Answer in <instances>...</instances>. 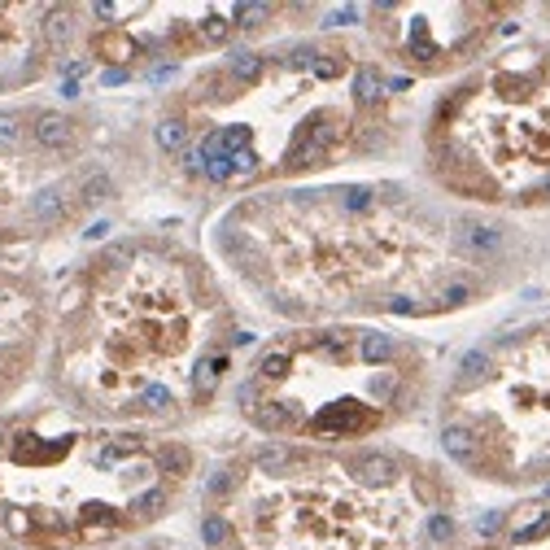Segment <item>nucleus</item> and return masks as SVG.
<instances>
[{"mask_svg": "<svg viewBox=\"0 0 550 550\" xmlns=\"http://www.w3.org/2000/svg\"><path fill=\"white\" fill-rule=\"evenodd\" d=\"M83 44V5H0V100L18 97Z\"/></svg>", "mask_w": 550, "mask_h": 550, "instance_id": "nucleus-12", "label": "nucleus"}, {"mask_svg": "<svg viewBox=\"0 0 550 550\" xmlns=\"http://www.w3.org/2000/svg\"><path fill=\"white\" fill-rule=\"evenodd\" d=\"M428 398V354L367 324H310L271 337L236 389L267 441L367 446Z\"/></svg>", "mask_w": 550, "mask_h": 550, "instance_id": "nucleus-6", "label": "nucleus"}, {"mask_svg": "<svg viewBox=\"0 0 550 550\" xmlns=\"http://www.w3.org/2000/svg\"><path fill=\"white\" fill-rule=\"evenodd\" d=\"M0 550H23V546H14V542H9V537H0Z\"/></svg>", "mask_w": 550, "mask_h": 550, "instance_id": "nucleus-16", "label": "nucleus"}, {"mask_svg": "<svg viewBox=\"0 0 550 550\" xmlns=\"http://www.w3.org/2000/svg\"><path fill=\"white\" fill-rule=\"evenodd\" d=\"M197 450L166 432L83 420L62 402L0 415V537L109 550L179 507Z\"/></svg>", "mask_w": 550, "mask_h": 550, "instance_id": "nucleus-5", "label": "nucleus"}, {"mask_svg": "<svg viewBox=\"0 0 550 550\" xmlns=\"http://www.w3.org/2000/svg\"><path fill=\"white\" fill-rule=\"evenodd\" d=\"M441 446L476 480L550 485V319L463 354Z\"/></svg>", "mask_w": 550, "mask_h": 550, "instance_id": "nucleus-8", "label": "nucleus"}, {"mask_svg": "<svg viewBox=\"0 0 550 550\" xmlns=\"http://www.w3.org/2000/svg\"><path fill=\"white\" fill-rule=\"evenodd\" d=\"M511 232L406 184H324L232 201L214 250L271 315L310 327L476 306L502 284Z\"/></svg>", "mask_w": 550, "mask_h": 550, "instance_id": "nucleus-1", "label": "nucleus"}, {"mask_svg": "<svg viewBox=\"0 0 550 550\" xmlns=\"http://www.w3.org/2000/svg\"><path fill=\"white\" fill-rule=\"evenodd\" d=\"M109 550H171V546L166 542H136V546H127L123 542V546H109Z\"/></svg>", "mask_w": 550, "mask_h": 550, "instance_id": "nucleus-15", "label": "nucleus"}, {"mask_svg": "<svg viewBox=\"0 0 550 550\" xmlns=\"http://www.w3.org/2000/svg\"><path fill=\"white\" fill-rule=\"evenodd\" d=\"M88 123L57 105H0V253L52 241L109 197Z\"/></svg>", "mask_w": 550, "mask_h": 550, "instance_id": "nucleus-9", "label": "nucleus"}, {"mask_svg": "<svg viewBox=\"0 0 550 550\" xmlns=\"http://www.w3.org/2000/svg\"><path fill=\"white\" fill-rule=\"evenodd\" d=\"M507 14V5H372L367 44L402 75L437 79L472 66Z\"/></svg>", "mask_w": 550, "mask_h": 550, "instance_id": "nucleus-11", "label": "nucleus"}, {"mask_svg": "<svg viewBox=\"0 0 550 550\" xmlns=\"http://www.w3.org/2000/svg\"><path fill=\"white\" fill-rule=\"evenodd\" d=\"M306 5H83V44L97 66L140 71L223 52L236 40H262L289 18H310Z\"/></svg>", "mask_w": 550, "mask_h": 550, "instance_id": "nucleus-10", "label": "nucleus"}, {"mask_svg": "<svg viewBox=\"0 0 550 550\" xmlns=\"http://www.w3.org/2000/svg\"><path fill=\"white\" fill-rule=\"evenodd\" d=\"M463 550H550V502H520L494 525L489 542Z\"/></svg>", "mask_w": 550, "mask_h": 550, "instance_id": "nucleus-14", "label": "nucleus"}, {"mask_svg": "<svg viewBox=\"0 0 550 550\" xmlns=\"http://www.w3.org/2000/svg\"><path fill=\"white\" fill-rule=\"evenodd\" d=\"M236 310L193 245L131 232L88 253L52 306L44 384L83 420L171 432L227 384Z\"/></svg>", "mask_w": 550, "mask_h": 550, "instance_id": "nucleus-3", "label": "nucleus"}, {"mask_svg": "<svg viewBox=\"0 0 550 550\" xmlns=\"http://www.w3.org/2000/svg\"><path fill=\"white\" fill-rule=\"evenodd\" d=\"M450 476L411 450L258 441L205 485L210 550H463Z\"/></svg>", "mask_w": 550, "mask_h": 550, "instance_id": "nucleus-4", "label": "nucleus"}, {"mask_svg": "<svg viewBox=\"0 0 550 550\" xmlns=\"http://www.w3.org/2000/svg\"><path fill=\"white\" fill-rule=\"evenodd\" d=\"M424 171L468 205H550V40L480 62L437 100Z\"/></svg>", "mask_w": 550, "mask_h": 550, "instance_id": "nucleus-7", "label": "nucleus"}, {"mask_svg": "<svg viewBox=\"0 0 550 550\" xmlns=\"http://www.w3.org/2000/svg\"><path fill=\"white\" fill-rule=\"evenodd\" d=\"M52 306L44 275L0 258V415L26 389L49 354Z\"/></svg>", "mask_w": 550, "mask_h": 550, "instance_id": "nucleus-13", "label": "nucleus"}, {"mask_svg": "<svg viewBox=\"0 0 550 550\" xmlns=\"http://www.w3.org/2000/svg\"><path fill=\"white\" fill-rule=\"evenodd\" d=\"M153 153L188 197H253L398 145V83L354 35H301L205 66L153 114Z\"/></svg>", "mask_w": 550, "mask_h": 550, "instance_id": "nucleus-2", "label": "nucleus"}]
</instances>
